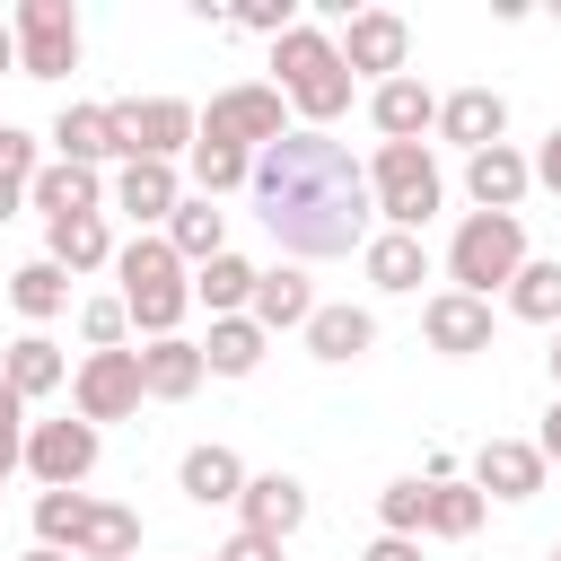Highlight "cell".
I'll list each match as a JSON object with an SVG mask.
<instances>
[{
	"instance_id": "d6986e66",
	"label": "cell",
	"mask_w": 561,
	"mask_h": 561,
	"mask_svg": "<svg viewBox=\"0 0 561 561\" xmlns=\"http://www.w3.org/2000/svg\"><path fill=\"white\" fill-rule=\"evenodd\" d=\"M44 254H53L61 272H96V263H114V228H105V210L44 219Z\"/></svg>"
},
{
	"instance_id": "cb8c5ba5",
	"label": "cell",
	"mask_w": 561,
	"mask_h": 561,
	"mask_svg": "<svg viewBox=\"0 0 561 561\" xmlns=\"http://www.w3.org/2000/svg\"><path fill=\"white\" fill-rule=\"evenodd\" d=\"M202 377H210V368H202V342H175V333H167V342L140 351V386H149L158 403H184Z\"/></svg>"
},
{
	"instance_id": "7c38bea8",
	"label": "cell",
	"mask_w": 561,
	"mask_h": 561,
	"mask_svg": "<svg viewBox=\"0 0 561 561\" xmlns=\"http://www.w3.org/2000/svg\"><path fill=\"white\" fill-rule=\"evenodd\" d=\"M421 333H430V351L473 359V351H491V298H473V289H438V298L421 307Z\"/></svg>"
},
{
	"instance_id": "83f0119b",
	"label": "cell",
	"mask_w": 561,
	"mask_h": 561,
	"mask_svg": "<svg viewBox=\"0 0 561 561\" xmlns=\"http://www.w3.org/2000/svg\"><path fill=\"white\" fill-rule=\"evenodd\" d=\"M254 359H263V324H254V316H210L202 368H210V377H254Z\"/></svg>"
},
{
	"instance_id": "2e32d148",
	"label": "cell",
	"mask_w": 561,
	"mask_h": 561,
	"mask_svg": "<svg viewBox=\"0 0 561 561\" xmlns=\"http://www.w3.org/2000/svg\"><path fill=\"white\" fill-rule=\"evenodd\" d=\"M237 508H245V526H254V535H272V543H289V535L307 526V491H298L289 473H254Z\"/></svg>"
},
{
	"instance_id": "8d00e7d4",
	"label": "cell",
	"mask_w": 561,
	"mask_h": 561,
	"mask_svg": "<svg viewBox=\"0 0 561 561\" xmlns=\"http://www.w3.org/2000/svg\"><path fill=\"white\" fill-rule=\"evenodd\" d=\"M123 333H131V307L123 298H88L79 307V342L88 351H123Z\"/></svg>"
},
{
	"instance_id": "e0dca14e",
	"label": "cell",
	"mask_w": 561,
	"mask_h": 561,
	"mask_svg": "<svg viewBox=\"0 0 561 561\" xmlns=\"http://www.w3.org/2000/svg\"><path fill=\"white\" fill-rule=\"evenodd\" d=\"M465 184H473V202H482V210H517V202H526V184H535V158H517V149L500 140V149L465 158Z\"/></svg>"
},
{
	"instance_id": "d4e9b609",
	"label": "cell",
	"mask_w": 561,
	"mask_h": 561,
	"mask_svg": "<svg viewBox=\"0 0 561 561\" xmlns=\"http://www.w3.org/2000/svg\"><path fill=\"white\" fill-rule=\"evenodd\" d=\"M368 114H377V131H386V140H421V131L438 123V96H430L421 79H386V88L368 96Z\"/></svg>"
},
{
	"instance_id": "9a60e30c",
	"label": "cell",
	"mask_w": 561,
	"mask_h": 561,
	"mask_svg": "<svg viewBox=\"0 0 561 561\" xmlns=\"http://www.w3.org/2000/svg\"><path fill=\"white\" fill-rule=\"evenodd\" d=\"M175 202H184L175 167H158V158H123V175H114V210H131V219L149 228V219H175Z\"/></svg>"
},
{
	"instance_id": "b9f144b4",
	"label": "cell",
	"mask_w": 561,
	"mask_h": 561,
	"mask_svg": "<svg viewBox=\"0 0 561 561\" xmlns=\"http://www.w3.org/2000/svg\"><path fill=\"white\" fill-rule=\"evenodd\" d=\"M359 561H421V543H412V535H377Z\"/></svg>"
},
{
	"instance_id": "7402d4cb",
	"label": "cell",
	"mask_w": 561,
	"mask_h": 561,
	"mask_svg": "<svg viewBox=\"0 0 561 561\" xmlns=\"http://www.w3.org/2000/svg\"><path fill=\"white\" fill-rule=\"evenodd\" d=\"M263 333H289V324H307L316 316V289H307V272L298 263H280V272H263L254 280V307H245Z\"/></svg>"
},
{
	"instance_id": "836d02e7",
	"label": "cell",
	"mask_w": 561,
	"mask_h": 561,
	"mask_svg": "<svg viewBox=\"0 0 561 561\" xmlns=\"http://www.w3.org/2000/svg\"><path fill=\"white\" fill-rule=\"evenodd\" d=\"M9 298H18L26 316H61V307H70V272H61L53 254H35V263L9 272Z\"/></svg>"
},
{
	"instance_id": "f546056e",
	"label": "cell",
	"mask_w": 561,
	"mask_h": 561,
	"mask_svg": "<svg viewBox=\"0 0 561 561\" xmlns=\"http://www.w3.org/2000/svg\"><path fill=\"white\" fill-rule=\"evenodd\" d=\"M254 280H263V272H254L245 254H210L202 280H193V298H202L210 316H245V307H254Z\"/></svg>"
},
{
	"instance_id": "30bf717a",
	"label": "cell",
	"mask_w": 561,
	"mask_h": 561,
	"mask_svg": "<svg viewBox=\"0 0 561 561\" xmlns=\"http://www.w3.org/2000/svg\"><path fill=\"white\" fill-rule=\"evenodd\" d=\"M26 473L44 491H79L96 473V421H35L26 430Z\"/></svg>"
},
{
	"instance_id": "bcb514c9",
	"label": "cell",
	"mask_w": 561,
	"mask_h": 561,
	"mask_svg": "<svg viewBox=\"0 0 561 561\" xmlns=\"http://www.w3.org/2000/svg\"><path fill=\"white\" fill-rule=\"evenodd\" d=\"M0 70H18V26H0Z\"/></svg>"
},
{
	"instance_id": "c3c4849f",
	"label": "cell",
	"mask_w": 561,
	"mask_h": 561,
	"mask_svg": "<svg viewBox=\"0 0 561 561\" xmlns=\"http://www.w3.org/2000/svg\"><path fill=\"white\" fill-rule=\"evenodd\" d=\"M552 386H561V324H552Z\"/></svg>"
},
{
	"instance_id": "e575fe53",
	"label": "cell",
	"mask_w": 561,
	"mask_h": 561,
	"mask_svg": "<svg viewBox=\"0 0 561 561\" xmlns=\"http://www.w3.org/2000/svg\"><path fill=\"white\" fill-rule=\"evenodd\" d=\"M508 316H526V324H561V263H535V254H526V272L508 280Z\"/></svg>"
},
{
	"instance_id": "f6af8a7d",
	"label": "cell",
	"mask_w": 561,
	"mask_h": 561,
	"mask_svg": "<svg viewBox=\"0 0 561 561\" xmlns=\"http://www.w3.org/2000/svg\"><path fill=\"white\" fill-rule=\"evenodd\" d=\"M18 202H26V184H18V175H0V219H9Z\"/></svg>"
},
{
	"instance_id": "60d3db41",
	"label": "cell",
	"mask_w": 561,
	"mask_h": 561,
	"mask_svg": "<svg viewBox=\"0 0 561 561\" xmlns=\"http://www.w3.org/2000/svg\"><path fill=\"white\" fill-rule=\"evenodd\" d=\"M210 561H280V543H272V535H254V526H237V535H228Z\"/></svg>"
},
{
	"instance_id": "484cf974",
	"label": "cell",
	"mask_w": 561,
	"mask_h": 561,
	"mask_svg": "<svg viewBox=\"0 0 561 561\" xmlns=\"http://www.w3.org/2000/svg\"><path fill=\"white\" fill-rule=\"evenodd\" d=\"M167 245H175V254H184L193 272H202L210 254H228V219H219V202L184 193V202H175V219H167Z\"/></svg>"
},
{
	"instance_id": "ffe728a7",
	"label": "cell",
	"mask_w": 561,
	"mask_h": 561,
	"mask_svg": "<svg viewBox=\"0 0 561 561\" xmlns=\"http://www.w3.org/2000/svg\"><path fill=\"white\" fill-rule=\"evenodd\" d=\"M175 482H184V500H202V508H228V500H245V465H237V447H193L184 465H175Z\"/></svg>"
},
{
	"instance_id": "5b68a950",
	"label": "cell",
	"mask_w": 561,
	"mask_h": 561,
	"mask_svg": "<svg viewBox=\"0 0 561 561\" xmlns=\"http://www.w3.org/2000/svg\"><path fill=\"white\" fill-rule=\"evenodd\" d=\"M517 272H526V228H517V210H473V219L456 228V245H447V280L473 289V298H491V289H508Z\"/></svg>"
},
{
	"instance_id": "f35d334b",
	"label": "cell",
	"mask_w": 561,
	"mask_h": 561,
	"mask_svg": "<svg viewBox=\"0 0 561 561\" xmlns=\"http://www.w3.org/2000/svg\"><path fill=\"white\" fill-rule=\"evenodd\" d=\"M18 412H26V403H18V386L0 377V482L26 465V421H18Z\"/></svg>"
},
{
	"instance_id": "5bb4252c",
	"label": "cell",
	"mask_w": 561,
	"mask_h": 561,
	"mask_svg": "<svg viewBox=\"0 0 561 561\" xmlns=\"http://www.w3.org/2000/svg\"><path fill=\"white\" fill-rule=\"evenodd\" d=\"M438 131H447L465 158H482V149H500V131H508V96L456 88V96H438Z\"/></svg>"
},
{
	"instance_id": "52a82bcc",
	"label": "cell",
	"mask_w": 561,
	"mask_h": 561,
	"mask_svg": "<svg viewBox=\"0 0 561 561\" xmlns=\"http://www.w3.org/2000/svg\"><path fill=\"white\" fill-rule=\"evenodd\" d=\"M114 131H123V158H158V167H175V149H193L202 114H193L184 96H123V105H114Z\"/></svg>"
},
{
	"instance_id": "44dd1931",
	"label": "cell",
	"mask_w": 561,
	"mask_h": 561,
	"mask_svg": "<svg viewBox=\"0 0 561 561\" xmlns=\"http://www.w3.org/2000/svg\"><path fill=\"white\" fill-rule=\"evenodd\" d=\"M53 140H61V158H70V167H96V158H123V131H114V105H61V123H53Z\"/></svg>"
},
{
	"instance_id": "ab89813d",
	"label": "cell",
	"mask_w": 561,
	"mask_h": 561,
	"mask_svg": "<svg viewBox=\"0 0 561 561\" xmlns=\"http://www.w3.org/2000/svg\"><path fill=\"white\" fill-rule=\"evenodd\" d=\"M0 175L35 184V140H26V131H9V123H0Z\"/></svg>"
},
{
	"instance_id": "4fadbf2b",
	"label": "cell",
	"mask_w": 561,
	"mask_h": 561,
	"mask_svg": "<svg viewBox=\"0 0 561 561\" xmlns=\"http://www.w3.org/2000/svg\"><path fill=\"white\" fill-rule=\"evenodd\" d=\"M473 491L482 500H535L543 491V447L535 438H491L473 456Z\"/></svg>"
},
{
	"instance_id": "8fae6325",
	"label": "cell",
	"mask_w": 561,
	"mask_h": 561,
	"mask_svg": "<svg viewBox=\"0 0 561 561\" xmlns=\"http://www.w3.org/2000/svg\"><path fill=\"white\" fill-rule=\"evenodd\" d=\"M403 53H412V26H403L394 9H359V18L342 26V61H351V79L368 70V79L386 88V79H403Z\"/></svg>"
},
{
	"instance_id": "7dc6e473",
	"label": "cell",
	"mask_w": 561,
	"mask_h": 561,
	"mask_svg": "<svg viewBox=\"0 0 561 561\" xmlns=\"http://www.w3.org/2000/svg\"><path fill=\"white\" fill-rule=\"evenodd\" d=\"M26 561H79V552H53V543H35V552H26Z\"/></svg>"
},
{
	"instance_id": "681fc988",
	"label": "cell",
	"mask_w": 561,
	"mask_h": 561,
	"mask_svg": "<svg viewBox=\"0 0 561 561\" xmlns=\"http://www.w3.org/2000/svg\"><path fill=\"white\" fill-rule=\"evenodd\" d=\"M552 18H561V0H552Z\"/></svg>"
},
{
	"instance_id": "9c48e42d",
	"label": "cell",
	"mask_w": 561,
	"mask_h": 561,
	"mask_svg": "<svg viewBox=\"0 0 561 561\" xmlns=\"http://www.w3.org/2000/svg\"><path fill=\"white\" fill-rule=\"evenodd\" d=\"M18 70L26 79H70L79 70V18H70V0H26L18 9Z\"/></svg>"
},
{
	"instance_id": "1f68e13d",
	"label": "cell",
	"mask_w": 561,
	"mask_h": 561,
	"mask_svg": "<svg viewBox=\"0 0 561 561\" xmlns=\"http://www.w3.org/2000/svg\"><path fill=\"white\" fill-rule=\"evenodd\" d=\"M482 491L473 482H430V508H421V535H438V543H465L473 526H482Z\"/></svg>"
},
{
	"instance_id": "f907efd6",
	"label": "cell",
	"mask_w": 561,
	"mask_h": 561,
	"mask_svg": "<svg viewBox=\"0 0 561 561\" xmlns=\"http://www.w3.org/2000/svg\"><path fill=\"white\" fill-rule=\"evenodd\" d=\"M552 561H561V543H552Z\"/></svg>"
},
{
	"instance_id": "7bdbcfd3",
	"label": "cell",
	"mask_w": 561,
	"mask_h": 561,
	"mask_svg": "<svg viewBox=\"0 0 561 561\" xmlns=\"http://www.w3.org/2000/svg\"><path fill=\"white\" fill-rule=\"evenodd\" d=\"M535 447H543V465H561V394H552V412H543V430H535Z\"/></svg>"
},
{
	"instance_id": "ee69618b",
	"label": "cell",
	"mask_w": 561,
	"mask_h": 561,
	"mask_svg": "<svg viewBox=\"0 0 561 561\" xmlns=\"http://www.w3.org/2000/svg\"><path fill=\"white\" fill-rule=\"evenodd\" d=\"M535 184H552V193H561V131L535 149Z\"/></svg>"
},
{
	"instance_id": "603a6c76",
	"label": "cell",
	"mask_w": 561,
	"mask_h": 561,
	"mask_svg": "<svg viewBox=\"0 0 561 561\" xmlns=\"http://www.w3.org/2000/svg\"><path fill=\"white\" fill-rule=\"evenodd\" d=\"M307 351L342 368V359L377 351V316H368V307H316V316H307Z\"/></svg>"
},
{
	"instance_id": "f1b7e54d",
	"label": "cell",
	"mask_w": 561,
	"mask_h": 561,
	"mask_svg": "<svg viewBox=\"0 0 561 561\" xmlns=\"http://www.w3.org/2000/svg\"><path fill=\"white\" fill-rule=\"evenodd\" d=\"M237 184H254V158H245L237 140L193 131V193H202V202H219V193H237Z\"/></svg>"
},
{
	"instance_id": "d590c367",
	"label": "cell",
	"mask_w": 561,
	"mask_h": 561,
	"mask_svg": "<svg viewBox=\"0 0 561 561\" xmlns=\"http://www.w3.org/2000/svg\"><path fill=\"white\" fill-rule=\"evenodd\" d=\"M88 491H44L35 500V543H53V552H79V526H88Z\"/></svg>"
},
{
	"instance_id": "277c9868",
	"label": "cell",
	"mask_w": 561,
	"mask_h": 561,
	"mask_svg": "<svg viewBox=\"0 0 561 561\" xmlns=\"http://www.w3.org/2000/svg\"><path fill=\"white\" fill-rule=\"evenodd\" d=\"M368 193H377V219H386V228L421 237L430 210H438V193H447L430 140H377V158H368Z\"/></svg>"
},
{
	"instance_id": "ac0fdd59",
	"label": "cell",
	"mask_w": 561,
	"mask_h": 561,
	"mask_svg": "<svg viewBox=\"0 0 561 561\" xmlns=\"http://www.w3.org/2000/svg\"><path fill=\"white\" fill-rule=\"evenodd\" d=\"M26 202H35L44 219H79V210H96V202H105V184H96V167H70V158H53V167H35Z\"/></svg>"
},
{
	"instance_id": "3957f363",
	"label": "cell",
	"mask_w": 561,
	"mask_h": 561,
	"mask_svg": "<svg viewBox=\"0 0 561 561\" xmlns=\"http://www.w3.org/2000/svg\"><path fill=\"white\" fill-rule=\"evenodd\" d=\"M114 272H123V307H131V324H140L149 342H167V333H175V316L193 307L184 254H175L167 237H131V245L114 254Z\"/></svg>"
},
{
	"instance_id": "4dcf8cb0",
	"label": "cell",
	"mask_w": 561,
	"mask_h": 561,
	"mask_svg": "<svg viewBox=\"0 0 561 561\" xmlns=\"http://www.w3.org/2000/svg\"><path fill=\"white\" fill-rule=\"evenodd\" d=\"M0 377L18 386V403H35V394H53L61 377H70V359L44 342V333H26V342H9V359H0Z\"/></svg>"
},
{
	"instance_id": "d6a6232c",
	"label": "cell",
	"mask_w": 561,
	"mask_h": 561,
	"mask_svg": "<svg viewBox=\"0 0 561 561\" xmlns=\"http://www.w3.org/2000/svg\"><path fill=\"white\" fill-rule=\"evenodd\" d=\"M131 552H140V517L114 508V500H96L88 526H79V561H131Z\"/></svg>"
},
{
	"instance_id": "8992f818",
	"label": "cell",
	"mask_w": 561,
	"mask_h": 561,
	"mask_svg": "<svg viewBox=\"0 0 561 561\" xmlns=\"http://www.w3.org/2000/svg\"><path fill=\"white\" fill-rule=\"evenodd\" d=\"M202 131H210V140H237L245 158H263L272 140H289V123H280V88H263V79L219 88V96H210V114H202Z\"/></svg>"
},
{
	"instance_id": "ba28073f",
	"label": "cell",
	"mask_w": 561,
	"mask_h": 561,
	"mask_svg": "<svg viewBox=\"0 0 561 561\" xmlns=\"http://www.w3.org/2000/svg\"><path fill=\"white\" fill-rule=\"evenodd\" d=\"M140 351H88L79 368H70V403H79V421H131L140 412Z\"/></svg>"
},
{
	"instance_id": "6da1fadb",
	"label": "cell",
	"mask_w": 561,
	"mask_h": 561,
	"mask_svg": "<svg viewBox=\"0 0 561 561\" xmlns=\"http://www.w3.org/2000/svg\"><path fill=\"white\" fill-rule=\"evenodd\" d=\"M254 219H263V237L280 245V254H307V263H324V254H368V237H377V193H368V167L342 149V140H324V131H289V140H272L263 158H254Z\"/></svg>"
},
{
	"instance_id": "4316f807",
	"label": "cell",
	"mask_w": 561,
	"mask_h": 561,
	"mask_svg": "<svg viewBox=\"0 0 561 561\" xmlns=\"http://www.w3.org/2000/svg\"><path fill=\"white\" fill-rule=\"evenodd\" d=\"M359 263H368L377 289H421V280H430V254H421V237H403V228H377Z\"/></svg>"
},
{
	"instance_id": "7a4b0ae2",
	"label": "cell",
	"mask_w": 561,
	"mask_h": 561,
	"mask_svg": "<svg viewBox=\"0 0 561 561\" xmlns=\"http://www.w3.org/2000/svg\"><path fill=\"white\" fill-rule=\"evenodd\" d=\"M272 70H280V96L307 114V131H324V123L351 105V61H342V44H333L324 26H289V35L272 44Z\"/></svg>"
},
{
	"instance_id": "74e56055",
	"label": "cell",
	"mask_w": 561,
	"mask_h": 561,
	"mask_svg": "<svg viewBox=\"0 0 561 561\" xmlns=\"http://www.w3.org/2000/svg\"><path fill=\"white\" fill-rule=\"evenodd\" d=\"M421 508H430V482H386V500H377L386 535H421Z\"/></svg>"
}]
</instances>
